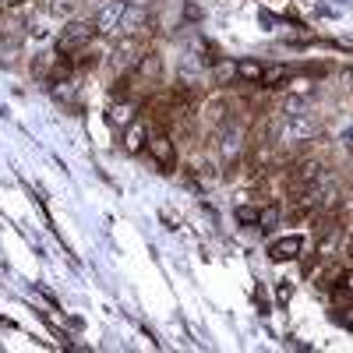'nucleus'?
<instances>
[{"mask_svg":"<svg viewBox=\"0 0 353 353\" xmlns=\"http://www.w3.org/2000/svg\"><path fill=\"white\" fill-rule=\"evenodd\" d=\"M304 113V96H293L290 92V99L283 103V117H301Z\"/></svg>","mask_w":353,"mask_h":353,"instance_id":"16","label":"nucleus"},{"mask_svg":"<svg viewBox=\"0 0 353 353\" xmlns=\"http://www.w3.org/2000/svg\"><path fill=\"white\" fill-rule=\"evenodd\" d=\"M74 8H78V0H50V14H57V18L74 14Z\"/></svg>","mask_w":353,"mask_h":353,"instance_id":"15","label":"nucleus"},{"mask_svg":"<svg viewBox=\"0 0 353 353\" xmlns=\"http://www.w3.org/2000/svg\"><path fill=\"white\" fill-rule=\"evenodd\" d=\"M343 145L353 152V128H346V131H343Z\"/></svg>","mask_w":353,"mask_h":353,"instance_id":"24","label":"nucleus"},{"mask_svg":"<svg viewBox=\"0 0 353 353\" xmlns=\"http://www.w3.org/2000/svg\"><path fill=\"white\" fill-rule=\"evenodd\" d=\"M14 53H18V39H0V57H4V61H14Z\"/></svg>","mask_w":353,"mask_h":353,"instance_id":"20","label":"nucleus"},{"mask_svg":"<svg viewBox=\"0 0 353 353\" xmlns=\"http://www.w3.org/2000/svg\"><path fill=\"white\" fill-rule=\"evenodd\" d=\"M290 81V68L286 64H269L261 71V85L265 88H279V85H286Z\"/></svg>","mask_w":353,"mask_h":353,"instance_id":"8","label":"nucleus"},{"mask_svg":"<svg viewBox=\"0 0 353 353\" xmlns=\"http://www.w3.org/2000/svg\"><path fill=\"white\" fill-rule=\"evenodd\" d=\"M304 251V241L297 237V233H290V237H279L269 244V258L272 261H290V258H297Z\"/></svg>","mask_w":353,"mask_h":353,"instance_id":"6","label":"nucleus"},{"mask_svg":"<svg viewBox=\"0 0 353 353\" xmlns=\"http://www.w3.org/2000/svg\"><path fill=\"white\" fill-rule=\"evenodd\" d=\"M276 297H279V304H290V301H293V283H279Z\"/></svg>","mask_w":353,"mask_h":353,"instance_id":"22","label":"nucleus"},{"mask_svg":"<svg viewBox=\"0 0 353 353\" xmlns=\"http://www.w3.org/2000/svg\"><path fill=\"white\" fill-rule=\"evenodd\" d=\"M233 219L244 223V226H258V209H251V205H237V209H233Z\"/></svg>","mask_w":353,"mask_h":353,"instance_id":"14","label":"nucleus"},{"mask_svg":"<svg viewBox=\"0 0 353 353\" xmlns=\"http://www.w3.org/2000/svg\"><path fill=\"white\" fill-rule=\"evenodd\" d=\"M110 124H121V128H128V124H131V103L110 106Z\"/></svg>","mask_w":353,"mask_h":353,"instance_id":"12","label":"nucleus"},{"mask_svg":"<svg viewBox=\"0 0 353 353\" xmlns=\"http://www.w3.org/2000/svg\"><path fill=\"white\" fill-rule=\"evenodd\" d=\"M279 205H265V209H258V230L261 233H269L272 226H279Z\"/></svg>","mask_w":353,"mask_h":353,"instance_id":"10","label":"nucleus"},{"mask_svg":"<svg viewBox=\"0 0 353 353\" xmlns=\"http://www.w3.org/2000/svg\"><path fill=\"white\" fill-rule=\"evenodd\" d=\"M138 53H141V39H138V36H124L121 43L113 46V64L121 68V71H128V68H134V64L141 61Z\"/></svg>","mask_w":353,"mask_h":353,"instance_id":"4","label":"nucleus"},{"mask_svg":"<svg viewBox=\"0 0 353 353\" xmlns=\"http://www.w3.org/2000/svg\"><path fill=\"white\" fill-rule=\"evenodd\" d=\"M336 244H339V233L332 230V233H329V237H325V241H321V244H318V258H329V254L336 251Z\"/></svg>","mask_w":353,"mask_h":353,"instance_id":"17","label":"nucleus"},{"mask_svg":"<svg viewBox=\"0 0 353 353\" xmlns=\"http://www.w3.org/2000/svg\"><path fill=\"white\" fill-rule=\"evenodd\" d=\"M318 181H321V163H314V159L301 163L297 173H293V188H311V184H318Z\"/></svg>","mask_w":353,"mask_h":353,"instance_id":"7","label":"nucleus"},{"mask_svg":"<svg viewBox=\"0 0 353 353\" xmlns=\"http://www.w3.org/2000/svg\"><path fill=\"white\" fill-rule=\"evenodd\" d=\"M145 138H149V134H145V124H128V138H124V149L128 152H141V145H145Z\"/></svg>","mask_w":353,"mask_h":353,"instance_id":"9","label":"nucleus"},{"mask_svg":"<svg viewBox=\"0 0 353 353\" xmlns=\"http://www.w3.org/2000/svg\"><path fill=\"white\" fill-rule=\"evenodd\" d=\"M96 36V21H71L68 28H64V36H61V43H57V50L61 53H74V50H81L88 39Z\"/></svg>","mask_w":353,"mask_h":353,"instance_id":"2","label":"nucleus"},{"mask_svg":"<svg viewBox=\"0 0 353 353\" xmlns=\"http://www.w3.org/2000/svg\"><path fill=\"white\" fill-rule=\"evenodd\" d=\"M343 81L350 85V92H353V68H346V71H343Z\"/></svg>","mask_w":353,"mask_h":353,"instance_id":"26","label":"nucleus"},{"mask_svg":"<svg viewBox=\"0 0 353 353\" xmlns=\"http://www.w3.org/2000/svg\"><path fill=\"white\" fill-rule=\"evenodd\" d=\"M343 293H346V297L353 301V269H346V272H339V283H336Z\"/></svg>","mask_w":353,"mask_h":353,"instance_id":"18","label":"nucleus"},{"mask_svg":"<svg viewBox=\"0 0 353 353\" xmlns=\"http://www.w3.org/2000/svg\"><path fill=\"white\" fill-rule=\"evenodd\" d=\"M233 71H237V68H230V64H223V68H216V81H219V85H226Z\"/></svg>","mask_w":353,"mask_h":353,"instance_id":"23","label":"nucleus"},{"mask_svg":"<svg viewBox=\"0 0 353 353\" xmlns=\"http://www.w3.org/2000/svg\"><path fill=\"white\" fill-rule=\"evenodd\" d=\"M290 92H293V96H307V92H311V81H307V78H297V81L290 85Z\"/></svg>","mask_w":353,"mask_h":353,"instance_id":"21","label":"nucleus"},{"mask_svg":"<svg viewBox=\"0 0 353 353\" xmlns=\"http://www.w3.org/2000/svg\"><path fill=\"white\" fill-rule=\"evenodd\" d=\"M50 64H53V53H43V57H39V64H32V74H39V78H46V71H50Z\"/></svg>","mask_w":353,"mask_h":353,"instance_id":"19","label":"nucleus"},{"mask_svg":"<svg viewBox=\"0 0 353 353\" xmlns=\"http://www.w3.org/2000/svg\"><path fill=\"white\" fill-rule=\"evenodd\" d=\"M237 152H241V134H237V131H226V134H223V156L233 159Z\"/></svg>","mask_w":353,"mask_h":353,"instance_id":"13","label":"nucleus"},{"mask_svg":"<svg viewBox=\"0 0 353 353\" xmlns=\"http://www.w3.org/2000/svg\"><path fill=\"white\" fill-rule=\"evenodd\" d=\"M149 152H152V159H156L163 170H170V166L176 163V145H173V138L163 134V131L149 138Z\"/></svg>","mask_w":353,"mask_h":353,"instance_id":"5","label":"nucleus"},{"mask_svg":"<svg viewBox=\"0 0 353 353\" xmlns=\"http://www.w3.org/2000/svg\"><path fill=\"white\" fill-rule=\"evenodd\" d=\"M124 14H128V0H106V4L96 11V32H106V36L117 32Z\"/></svg>","mask_w":353,"mask_h":353,"instance_id":"3","label":"nucleus"},{"mask_svg":"<svg viewBox=\"0 0 353 353\" xmlns=\"http://www.w3.org/2000/svg\"><path fill=\"white\" fill-rule=\"evenodd\" d=\"M261 71H265V68H261L258 61H241V64H237V74H241L244 81H261Z\"/></svg>","mask_w":353,"mask_h":353,"instance_id":"11","label":"nucleus"},{"mask_svg":"<svg viewBox=\"0 0 353 353\" xmlns=\"http://www.w3.org/2000/svg\"><path fill=\"white\" fill-rule=\"evenodd\" d=\"M314 14H321V18H332V8H325V4H318V8H314Z\"/></svg>","mask_w":353,"mask_h":353,"instance_id":"25","label":"nucleus"},{"mask_svg":"<svg viewBox=\"0 0 353 353\" xmlns=\"http://www.w3.org/2000/svg\"><path fill=\"white\" fill-rule=\"evenodd\" d=\"M318 134V124L311 113H301V117H283V131H279V141L283 145H304Z\"/></svg>","mask_w":353,"mask_h":353,"instance_id":"1","label":"nucleus"}]
</instances>
